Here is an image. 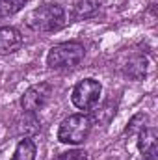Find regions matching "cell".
<instances>
[{"label":"cell","mask_w":158,"mask_h":160,"mask_svg":"<svg viewBox=\"0 0 158 160\" xmlns=\"http://www.w3.org/2000/svg\"><path fill=\"white\" fill-rule=\"evenodd\" d=\"M97 11H99V6L93 0H78L73 6V19L75 21H84V19L93 17Z\"/></svg>","instance_id":"cell-11"},{"label":"cell","mask_w":158,"mask_h":160,"mask_svg":"<svg viewBox=\"0 0 158 160\" xmlns=\"http://www.w3.org/2000/svg\"><path fill=\"white\" fill-rule=\"evenodd\" d=\"M147 71H149V62H147L145 56H132V58L128 60L126 67H125V73H126L132 80L145 78Z\"/></svg>","instance_id":"cell-9"},{"label":"cell","mask_w":158,"mask_h":160,"mask_svg":"<svg viewBox=\"0 0 158 160\" xmlns=\"http://www.w3.org/2000/svg\"><path fill=\"white\" fill-rule=\"evenodd\" d=\"M54 160H87V153L84 149H71V151L58 155Z\"/></svg>","instance_id":"cell-14"},{"label":"cell","mask_w":158,"mask_h":160,"mask_svg":"<svg viewBox=\"0 0 158 160\" xmlns=\"http://www.w3.org/2000/svg\"><path fill=\"white\" fill-rule=\"evenodd\" d=\"M39 128H41V123L37 119V116L32 114V112H24L22 118L17 121V132L21 136H24V138H30V136L37 134Z\"/></svg>","instance_id":"cell-8"},{"label":"cell","mask_w":158,"mask_h":160,"mask_svg":"<svg viewBox=\"0 0 158 160\" xmlns=\"http://www.w3.org/2000/svg\"><path fill=\"white\" fill-rule=\"evenodd\" d=\"M86 56V47L78 41H65L54 45L47 54V65L50 69L62 71V69H73L82 63Z\"/></svg>","instance_id":"cell-2"},{"label":"cell","mask_w":158,"mask_h":160,"mask_svg":"<svg viewBox=\"0 0 158 160\" xmlns=\"http://www.w3.org/2000/svg\"><path fill=\"white\" fill-rule=\"evenodd\" d=\"M145 160H156V157H147Z\"/></svg>","instance_id":"cell-15"},{"label":"cell","mask_w":158,"mask_h":160,"mask_svg":"<svg viewBox=\"0 0 158 160\" xmlns=\"http://www.w3.org/2000/svg\"><path fill=\"white\" fill-rule=\"evenodd\" d=\"M102 93V84L95 78H84L73 88L71 101L78 110H91Z\"/></svg>","instance_id":"cell-4"},{"label":"cell","mask_w":158,"mask_h":160,"mask_svg":"<svg viewBox=\"0 0 158 160\" xmlns=\"http://www.w3.org/2000/svg\"><path fill=\"white\" fill-rule=\"evenodd\" d=\"M26 0H0V19L11 17L24 8Z\"/></svg>","instance_id":"cell-12"},{"label":"cell","mask_w":158,"mask_h":160,"mask_svg":"<svg viewBox=\"0 0 158 160\" xmlns=\"http://www.w3.org/2000/svg\"><path fill=\"white\" fill-rule=\"evenodd\" d=\"M36 153H37V147H36L34 140L22 138V140L17 143L11 160H36Z\"/></svg>","instance_id":"cell-10"},{"label":"cell","mask_w":158,"mask_h":160,"mask_svg":"<svg viewBox=\"0 0 158 160\" xmlns=\"http://www.w3.org/2000/svg\"><path fill=\"white\" fill-rule=\"evenodd\" d=\"M140 140H138V149L147 155V157H156L158 149V130L153 127H145L143 130L138 132Z\"/></svg>","instance_id":"cell-7"},{"label":"cell","mask_w":158,"mask_h":160,"mask_svg":"<svg viewBox=\"0 0 158 160\" xmlns=\"http://www.w3.org/2000/svg\"><path fill=\"white\" fill-rule=\"evenodd\" d=\"M52 95V86L48 82H39V84H34L30 86L22 97H21V106H22V112H32V114H37L41 108L48 102Z\"/></svg>","instance_id":"cell-5"},{"label":"cell","mask_w":158,"mask_h":160,"mask_svg":"<svg viewBox=\"0 0 158 160\" xmlns=\"http://www.w3.org/2000/svg\"><path fill=\"white\" fill-rule=\"evenodd\" d=\"M22 45V34L15 26H0V56L13 54Z\"/></svg>","instance_id":"cell-6"},{"label":"cell","mask_w":158,"mask_h":160,"mask_svg":"<svg viewBox=\"0 0 158 160\" xmlns=\"http://www.w3.org/2000/svg\"><path fill=\"white\" fill-rule=\"evenodd\" d=\"M26 26L39 34L56 32L65 26V9L60 4H52V2L43 4L28 13Z\"/></svg>","instance_id":"cell-1"},{"label":"cell","mask_w":158,"mask_h":160,"mask_svg":"<svg viewBox=\"0 0 158 160\" xmlns=\"http://www.w3.org/2000/svg\"><path fill=\"white\" fill-rule=\"evenodd\" d=\"M93 119L86 114H71L69 118L60 123L58 128V140L62 143H69V145H78L84 143L91 132Z\"/></svg>","instance_id":"cell-3"},{"label":"cell","mask_w":158,"mask_h":160,"mask_svg":"<svg viewBox=\"0 0 158 160\" xmlns=\"http://www.w3.org/2000/svg\"><path fill=\"white\" fill-rule=\"evenodd\" d=\"M149 123V116L147 114H136L132 119L128 121V127L125 128V134H134V132H140L147 127Z\"/></svg>","instance_id":"cell-13"}]
</instances>
